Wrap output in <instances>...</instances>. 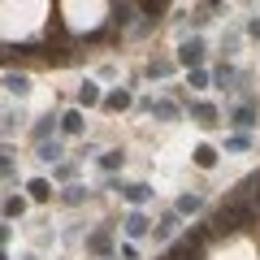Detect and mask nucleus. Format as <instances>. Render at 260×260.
<instances>
[{
    "label": "nucleus",
    "instance_id": "nucleus-11",
    "mask_svg": "<svg viewBox=\"0 0 260 260\" xmlns=\"http://www.w3.org/2000/svg\"><path fill=\"white\" fill-rule=\"evenodd\" d=\"M195 165H200V169H213L217 165V152L208 148V143H200V148H195Z\"/></svg>",
    "mask_w": 260,
    "mask_h": 260
},
{
    "label": "nucleus",
    "instance_id": "nucleus-26",
    "mask_svg": "<svg viewBox=\"0 0 260 260\" xmlns=\"http://www.w3.org/2000/svg\"><path fill=\"white\" fill-rule=\"evenodd\" d=\"M251 35H256V39H260V18H256V22H251Z\"/></svg>",
    "mask_w": 260,
    "mask_h": 260
},
{
    "label": "nucleus",
    "instance_id": "nucleus-13",
    "mask_svg": "<svg viewBox=\"0 0 260 260\" xmlns=\"http://www.w3.org/2000/svg\"><path fill=\"white\" fill-rule=\"evenodd\" d=\"M104 95H100V87L95 83H83V91H78V104H100Z\"/></svg>",
    "mask_w": 260,
    "mask_h": 260
},
{
    "label": "nucleus",
    "instance_id": "nucleus-4",
    "mask_svg": "<svg viewBox=\"0 0 260 260\" xmlns=\"http://www.w3.org/2000/svg\"><path fill=\"white\" fill-rule=\"evenodd\" d=\"M87 247H91L95 256H104V260H109V247H113V234H109V230H95L91 239H87Z\"/></svg>",
    "mask_w": 260,
    "mask_h": 260
},
{
    "label": "nucleus",
    "instance_id": "nucleus-17",
    "mask_svg": "<svg viewBox=\"0 0 260 260\" xmlns=\"http://www.w3.org/2000/svg\"><path fill=\"white\" fill-rule=\"evenodd\" d=\"M26 191H30V200H48V195H52V186H48L44 178H35V182H30Z\"/></svg>",
    "mask_w": 260,
    "mask_h": 260
},
{
    "label": "nucleus",
    "instance_id": "nucleus-27",
    "mask_svg": "<svg viewBox=\"0 0 260 260\" xmlns=\"http://www.w3.org/2000/svg\"><path fill=\"white\" fill-rule=\"evenodd\" d=\"M0 260H9V256H5V251H0Z\"/></svg>",
    "mask_w": 260,
    "mask_h": 260
},
{
    "label": "nucleus",
    "instance_id": "nucleus-15",
    "mask_svg": "<svg viewBox=\"0 0 260 260\" xmlns=\"http://www.w3.org/2000/svg\"><path fill=\"white\" fill-rule=\"evenodd\" d=\"M152 113H156L160 121H174V117H178V104H169V100H160V104H152Z\"/></svg>",
    "mask_w": 260,
    "mask_h": 260
},
{
    "label": "nucleus",
    "instance_id": "nucleus-6",
    "mask_svg": "<svg viewBox=\"0 0 260 260\" xmlns=\"http://www.w3.org/2000/svg\"><path fill=\"white\" fill-rule=\"evenodd\" d=\"M5 91L26 95V91H30V78H26V74H5Z\"/></svg>",
    "mask_w": 260,
    "mask_h": 260
},
{
    "label": "nucleus",
    "instance_id": "nucleus-1",
    "mask_svg": "<svg viewBox=\"0 0 260 260\" xmlns=\"http://www.w3.org/2000/svg\"><path fill=\"white\" fill-rule=\"evenodd\" d=\"M256 217H260L256 204H247V200H225L213 213V230L217 234H239V230H247V225H256Z\"/></svg>",
    "mask_w": 260,
    "mask_h": 260
},
{
    "label": "nucleus",
    "instance_id": "nucleus-10",
    "mask_svg": "<svg viewBox=\"0 0 260 260\" xmlns=\"http://www.w3.org/2000/svg\"><path fill=\"white\" fill-rule=\"evenodd\" d=\"M61 130H65V135H78V130H83V113H78V109H70V113L61 117Z\"/></svg>",
    "mask_w": 260,
    "mask_h": 260
},
{
    "label": "nucleus",
    "instance_id": "nucleus-7",
    "mask_svg": "<svg viewBox=\"0 0 260 260\" xmlns=\"http://www.w3.org/2000/svg\"><path fill=\"white\" fill-rule=\"evenodd\" d=\"M247 195H256V204H260V174L243 178V182H239V195H234V200H247Z\"/></svg>",
    "mask_w": 260,
    "mask_h": 260
},
{
    "label": "nucleus",
    "instance_id": "nucleus-12",
    "mask_svg": "<svg viewBox=\"0 0 260 260\" xmlns=\"http://www.w3.org/2000/svg\"><path fill=\"white\" fill-rule=\"evenodd\" d=\"M174 230H178V213H165V217L156 221V239H169Z\"/></svg>",
    "mask_w": 260,
    "mask_h": 260
},
{
    "label": "nucleus",
    "instance_id": "nucleus-23",
    "mask_svg": "<svg viewBox=\"0 0 260 260\" xmlns=\"http://www.w3.org/2000/svg\"><path fill=\"white\" fill-rule=\"evenodd\" d=\"M113 18H117V22H130V18H135V9H130V5H113Z\"/></svg>",
    "mask_w": 260,
    "mask_h": 260
},
{
    "label": "nucleus",
    "instance_id": "nucleus-16",
    "mask_svg": "<svg viewBox=\"0 0 260 260\" xmlns=\"http://www.w3.org/2000/svg\"><path fill=\"white\" fill-rule=\"evenodd\" d=\"M200 208H204L200 195H182V200H178V213H200Z\"/></svg>",
    "mask_w": 260,
    "mask_h": 260
},
{
    "label": "nucleus",
    "instance_id": "nucleus-2",
    "mask_svg": "<svg viewBox=\"0 0 260 260\" xmlns=\"http://www.w3.org/2000/svg\"><path fill=\"white\" fill-rule=\"evenodd\" d=\"M204 239H208L204 230H200V234H186V239L178 243L169 256H174V260H200V256H204Z\"/></svg>",
    "mask_w": 260,
    "mask_h": 260
},
{
    "label": "nucleus",
    "instance_id": "nucleus-24",
    "mask_svg": "<svg viewBox=\"0 0 260 260\" xmlns=\"http://www.w3.org/2000/svg\"><path fill=\"white\" fill-rule=\"evenodd\" d=\"M100 165H104V169H117V165H121V152H104Z\"/></svg>",
    "mask_w": 260,
    "mask_h": 260
},
{
    "label": "nucleus",
    "instance_id": "nucleus-5",
    "mask_svg": "<svg viewBox=\"0 0 260 260\" xmlns=\"http://www.w3.org/2000/svg\"><path fill=\"white\" fill-rule=\"evenodd\" d=\"M148 230H152V225H148V217H143V213H130L126 217V234H130V239H143Z\"/></svg>",
    "mask_w": 260,
    "mask_h": 260
},
{
    "label": "nucleus",
    "instance_id": "nucleus-22",
    "mask_svg": "<svg viewBox=\"0 0 260 260\" xmlns=\"http://www.w3.org/2000/svg\"><path fill=\"white\" fill-rule=\"evenodd\" d=\"M83 186H65V204H83Z\"/></svg>",
    "mask_w": 260,
    "mask_h": 260
},
{
    "label": "nucleus",
    "instance_id": "nucleus-18",
    "mask_svg": "<svg viewBox=\"0 0 260 260\" xmlns=\"http://www.w3.org/2000/svg\"><path fill=\"white\" fill-rule=\"evenodd\" d=\"M22 213H26V200H18V195L5 200V217H22Z\"/></svg>",
    "mask_w": 260,
    "mask_h": 260
},
{
    "label": "nucleus",
    "instance_id": "nucleus-8",
    "mask_svg": "<svg viewBox=\"0 0 260 260\" xmlns=\"http://www.w3.org/2000/svg\"><path fill=\"white\" fill-rule=\"evenodd\" d=\"M191 117L200 121V126H217V109H213V104H195Z\"/></svg>",
    "mask_w": 260,
    "mask_h": 260
},
{
    "label": "nucleus",
    "instance_id": "nucleus-21",
    "mask_svg": "<svg viewBox=\"0 0 260 260\" xmlns=\"http://www.w3.org/2000/svg\"><path fill=\"white\" fill-rule=\"evenodd\" d=\"M48 135H52V117H44V121L35 126V139H39V143H48Z\"/></svg>",
    "mask_w": 260,
    "mask_h": 260
},
{
    "label": "nucleus",
    "instance_id": "nucleus-20",
    "mask_svg": "<svg viewBox=\"0 0 260 260\" xmlns=\"http://www.w3.org/2000/svg\"><path fill=\"white\" fill-rule=\"evenodd\" d=\"M61 156V143H39V160H56Z\"/></svg>",
    "mask_w": 260,
    "mask_h": 260
},
{
    "label": "nucleus",
    "instance_id": "nucleus-3",
    "mask_svg": "<svg viewBox=\"0 0 260 260\" xmlns=\"http://www.w3.org/2000/svg\"><path fill=\"white\" fill-rule=\"evenodd\" d=\"M178 61L191 65V70H200V61H204V44H200V39H186V44L178 48Z\"/></svg>",
    "mask_w": 260,
    "mask_h": 260
},
{
    "label": "nucleus",
    "instance_id": "nucleus-25",
    "mask_svg": "<svg viewBox=\"0 0 260 260\" xmlns=\"http://www.w3.org/2000/svg\"><path fill=\"white\" fill-rule=\"evenodd\" d=\"M9 174V152H0V178Z\"/></svg>",
    "mask_w": 260,
    "mask_h": 260
},
{
    "label": "nucleus",
    "instance_id": "nucleus-9",
    "mask_svg": "<svg viewBox=\"0 0 260 260\" xmlns=\"http://www.w3.org/2000/svg\"><path fill=\"white\" fill-rule=\"evenodd\" d=\"M104 109H113V113L130 109V91H109V95H104Z\"/></svg>",
    "mask_w": 260,
    "mask_h": 260
},
{
    "label": "nucleus",
    "instance_id": "nucleus-19",
    "mask_svg": "<svg viewBox=\"0 0 260 260\" xmlns=\"http://www.w3.org/2000/svg\"><path fill=\"white\" fill-rule=\"evenodd\" d=\"M234 126H243V130L256 126V109H239V113H234Z\"/></svg>",
    "mask_w": 260,
    "mask_h": 260
},
{
    "label": "nucleus",
    "instance_id": "nucleus-14",
    "mask_svg": "<svg viewBox=\"0 0 260 260\" xmlns=\"http://www.w3.org/2000/svg\"><path fill=\"white\" fill-rule=\"evenodd\" d=\"M126 195H130V204H143V200L152 195V186L148 182H135V186H126Z\"/></svg>",
    "mask_w": 260,
    "mask_h": 260
}]
</instances>
